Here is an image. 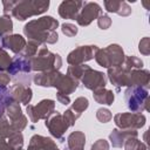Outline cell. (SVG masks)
Wrapping results in <instances>:
<instances>
[{"label":"cell","mask_w":150,"mask_h":150,"mask_svg":"<svg viewBox=\"0 0 150 150\" xmlns=\"http://www.w3.org/2000/svg\"><path fill=\"white\" fill-rule=\"evenodd\" d=\"M59 22L52 18V16H43L38 20H33L28 22L23 32L30 39L35 40L36 42H48L54 43L57 41V33L55 32V28L57 27Z\"/></svg>","instance_id":"obj_1"},{"label":"cell","mask_w":150,"mask_h":150,"mask_svg":"<svg viewBox=\"0 0 150 150\" xmlns=\"http://www.w3.org/2000/svg\"><path fill=\"white\" fill-rule=\"evenodd\" d=\"M49 6V1H19L13 5L11 13L18 20H25L32 15L45 12Z\"/></svg>","instance_id":"obj_2"},{"label":"cell","mask_w":150,"mask_h":150,"mask_svg":"<svg viewBox=\"0 0 150 150\" xmlns=\"http://www.w3.org/2000/svg\"><path fill=\"white\" fill-rule=\"evenodd\" d=\"M95 59L102 67H116L123 62V50L117 45H110L105 49H97Z\"/></svg>","instance_id":"obj_3"},{"label":"cell","mask_w":150,"mask_h":150,"mask_svg":"<svg viewBox=\"0 0 150 150\" xmlns=\"http://www.w3.org/2000/svg\"><path fill=\"white\" fill-rule=\"evenodd\" d=\"M61 59L59 54H52L46 48H41L39 55L34 57L30 62L33 69L38 70H49V69H59L61 67Z\"/></svg>","instance_id":"obj_4"},{"label":"cell","mask_w":150,"mask_h":150,"mask_svg":"<svg viewBox=\"0 0 150 150\" xmlns=\"http://www.w3.org/2000/svg\"><path fill=\"white\" fill-rule=\"evenodd\" d=\"M55 102L52 100H42L38 105H28L27 112L33 122H36L40 118H47L54 111Z\"/></svg>","instance_id":"obj_5"},{"label":"cell","mask_w":150,"mask_h":150,"mask_svg":"<svg viewBox=\"0 0 150 150\" xmlns=\"http://www.w3.org/2000/svg\"><path fill=\"white\" fill-rule=\"evenodd\" d=\"M101 14V7L95 2H86L81 13L77 15L76 21L81 26H88L94 19H96Z\"/></svg>","instance_id":"obj_6"},{"label":"cell","mask_w":150,"mask_h":150,"mask_svg":"<svg viewBox=\"0 0 150 150\" xmlns=\"http://www.w3.org/2000/svg\"><path fill=\"white\" fill-rule=\"evenodd\" d=\"M83 83L84 86L88 88V89H91V90H96V89H100V88H104L105 86V79H104V74L103 73H100V71H96V70H93L91 68H87L83 73Z\"/></svg>","instance_id":"obj_7"},{"label":"cell","mask_w":150,"mask_h":150,"mask_svg":"<svg viewBox=\"0 0 150 150\" xmlns=\"http://www.w3.org/2000/svg\"><path fill=\"white\" fill-rule=\"evenodd\" d=\"M94 50H97L96 46H82V47H79V48H76L75 50H73L68 55L67 60H68L69 63L79 66L80 63L93 59Z\"/></svg>","instance_id":"obj_8"},{"label":"cell","mask_w":150,"mask_h":150,"mask_svg":"<svg viewBox=\"0 0 150 150\" xmlns=\"http://www.w3.org/2000/svg\"><path fill=\"white\" fill-rule=\"evenodd\" d=\"M145 122V117L143 115L137 114H118L115 116V123L121 128H130V127H142Z\"/></svg>","instance_id":"obj_9"},{"label":"cell","mask_w":150,"mask_h":150,"mask_svg":"<svg viewBox=\"0 0 150 150\" xmlns=\"http://www.w3.org/2000/svg\"><path fill=\"white\" fill-rule=\"evenodd\" d=\"M46 127L49 129L52 135H54L55 137H61L67 128L70 127V124L67 122L63 115L56 114V116H54L49 121H46Z\"/></svg>","instance_id":"obj_10"},{"label":"cell","mask_w":150,"mask_h":150,"mask_svg":"<svg viewBox=\"0 0 150 150\" xmlns=\"http://www.w3.org/2000/svg\"><path fill=\"white\" fill-rule=\"evenodd\" d=\"M84 4L82 1H63L59 7V14L64 19H76Z\"/></svg>","instance_id":"obj_11"},{"label":"cell","mask_w":150,"mask_h":150,"mask_svg":"<svg viewBox=\"0 0 150 150\" xmlns=\"http://www.w3.org/2000/svg\"><path fill=\"white\" fill-rule=\"evenodd\" d=\"M125 98L128 101L129 108L132 110H137L142 104L141 102H143V98H146V91L141 88H132L127 90Z\"/></svg>","instance_id":"obj_12"},{"label":"cell","mask_w":150,"mask_h":150,"mask_svg":"<svg viewBox=\"0 0 150 150\" xmlns=\"http://www.w3.org/2000/svg\"><path fill=\"white\" fill-rule=\"evenodd\" d=\"M28 150H59V149L50 138L35 135L30 139Z\"/></svg>","instance_id":"obj_13"},{"label":"cell","mask_w":150,"mask_h":150,"mask_svg":"<svg viewBox=\"0 0 150 150\" xmlns=\"http://www.w3.org/2000/svg\"><path fill=\"white\" fill-rule=\"evenodd\" d=\"M2 45L7 48H9L11 50H13L14 53H18L20 50H22V48L26 45V41L23 40V38L21 35H8L5 36L2 39Z\"/></svg>","instance_id":"obj_14"},{"label":"cell","mask_w":150,"mask_h":150,"mask_svg":"<svg viewBox=\"0 0 150 150\" xmlns=\"http://www.w3.org/2000/svg\"><path fill=\"white\" fill-rule=\"evenodd\" d=\"M12 96L15 98V101H20L25 104H27L30 98H32V90L28 87H23V86H15L12 88Z\"/></svg>","instance_id":"obj_15"},{"label":"cell","mask_w":150,"mask_h":150,"mask_svg":"<svg viewBox=\"0 0 150 150\" xmlns=\"http://www.w3.org/2000/svg\"><path fill=\"white\" fill-rule=\"evenodd\" d=\"M86 137L81 131L71 132L68 137V145L70 150H83Z\"/></svg>","instance_id":"obj_16"},{"label":"cell","mask_w":150,"mask_h":150,"mask_svg":"<svg viewBox=\"0 0 150 150\" xmlns=\"http://www.w3.org/2000/svg\"><path fill=\"white\" fill-rule=\"evenodd\" d=\"M94 98L101 103V104H112V101H114V94L112 91L110 90H107L104 88H100V89H96L95 93H94Z\"/></svg>","instance_id":"obj_17"},{"label":"cell","mask_w":150,"mask_h":150,"mask_svg":"<svg viewBox=\"0 0 150 150\" xmlns=\"http://www.w3.org/2000/svg\"><path fill=\"white\" fill-rule=\"evenodd\" d=\"M104 6H105V8H107L108 12H115V13H117L120 15H125V13L123 12V9L131 12L130 7L124 1H105L104 2Z\"/></svg>","instance_id":"obj_18"},{"label":"cell","mask_w":150,"mask_h":150,"mask_svg":"<svg viewBox=\"0 0 150 150\" xmlns=\"http://www.w3.org/2000/svg\"><path fill=\"white\" fill-rule=\"evenodd\" d=\"M87 108H88V100H87L86 97H79V98L75 100V102H74L73 107L70 108V110H71V111H75L74 115H75L76 118H77V117L82 114V111L86 110Z\"/></svg>","instance_id":"obj_19"},{"label":"cell","mask_w":150,"mask_h":150,"mask_svg":"<svg viewBox=\"0 0 150 150\" xmlns=\"http://www.w3.org/2000/svg\"><path fill=\"white\" fill-rule=\"evenodd\" d=\"M125 150H145V145L135 138H128L124 144Z\"/></svg>","instance_id":"obj_20"},{"label":"cell","mask_w":150,"mask_h":150,"mask_svg":"<svg viewBox=\"0 0 150 150\" xmlns=\"http://www.w3.org/2000/svg\"><path fill=\"white\" fill-rule=\"evenodd\" d=\"M12 21L9 16H1L0 18V35L8 33L12 30Z\"/></svg>","instance_id":"obj_21"},{"label":"cell","mask_w":150,"mask_h":150,"mask_svg":"<svg viewBox=\"0 0 150 150\" xmlns=\"http://www.w3.org/2000/svg\"><path fill=\"white\" fill-rule=\"evenodd\" d=\"M96 116H97V118H98L102 123H107V122L110 121V118H111L110 111H109L108 109H103V108H101V109L97 110Z\"/></svg>","instance_id":"obj_22"},{"label":"cell","mask_w":150,"mask_h":150,"mask_svg":"<svg viewBox=\"0 0 150 150\" xmlns=\"http://www.w3.org/2000/svg\"><path fill=\"white\" fill-rule=\"evenodd\" d=\"M62 32L67 36H74L77 33V28L71 23H63L62 25Z\"/></svg>","instance_id":"obj_23"},{"label":"cell","mask_w":150,"mask_h":150,"mask_svg":"<svg viewBox=\"0 0 150 150\" xmlns=\"http://www.w3.org/2000/svg\"><path fill=\"white\" fill-rule=\"evenodd\" d=\"M111 25V20L108 15H101L98 19V26L102 29H107L109 26Z\"/></svg>","instance_id":"obj_24"},{"label":"cell","mask_w":150,"mask_h":150,"mask_svg":"<svg viewBox=\"0 0 150 150\" xmlns=\"http://www.w3.org/2000/svg\"><path fill=\"white\" fill-rule=\"evenodd\" d=\"M109 149V144L107 141L104 139H98L93 146H91V150H108Z\"/></svg>","instance_id":"obj_25"},{"label":"cell","mask_w":150,"mask_h":150,"mask_svg":"<svg viewBox=\"0 0 150 150\" xmlns=\"http://www.w3.org/2000/svg\"><path fill=\"white\" fill-rule=\"evenodd\" d=\"M57 100H59L62 104H68V103L70 102L69 97H68V96H66V95H64V94H62V93H57Z\"/></svg>","instance_id":"obj_26"}]
</instances>
